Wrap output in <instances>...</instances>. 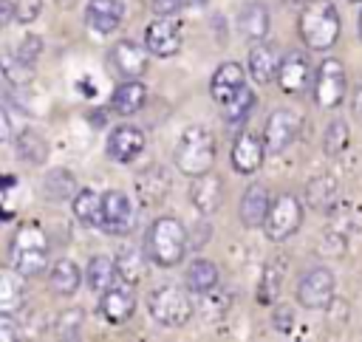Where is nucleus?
<instances>
[{
  "mask_svg": "<svg viewBox=\"0 0 362 342\" xmlns=\"http://www.w3.org/2000/svg\"><path fill=\"white\" fill-rule=\"evenodd\" d=\"M144 249H147L150 260L158 269L181 266V260L187 257V249H189V232L184 229L181 220H175L170 215L167 218H158V220H153V226L147 232Z\"/></svg>",
  "mask_w": 362,
  "mask_h": 342,
  "instance_id": "nucleus-1",
  "label": "nucleus"
},
{
  "mask_svg": "<svg viewBox=\"0 0 362 342\" xmlns=\"http://www.w3.org/2000/svg\"><path fill=\"white\" fill-rule=\"evenodd\" d=\"M173 161L181 170V175H189V178L209 172L215 164V136L204 124H189L175 141Z\"/></svg>",
  "mask_w": 362,
  "mask_h": 342,
  "instance_id": "nucleus-2",
  "label": "nucleus"
},
{
  "mask_svg": "<svg viewBox=\"0 0 362 342\" xmlns=\"http://www.w3.org/2000/svg\"><path fill=\"white\" fill-rule=\"evenodd\" d=\"M300 37L311 51H328L339 40V11L331 0H308L300 11Z\"/></svg>",
  "mask_w": 362,
  "mask_h": 342,
  "instance_id": "nucleus-3",
  "label": "nucleus"
},
{
  "mask_svg": "<svg viewBox=\"0 0 362 342\" xmlns=\"http://www.w3.org/2000/svg\"><path fill=\"white\" fill-rule=\"evenodd\" d=\"M8 257L23 277H40L48 266V235L42 232V226L23 223L11 237Z\"/></svg>",
  "mask_w": 362,
  "mask_h": 342,
  "instance_id": "nucleus-4",
  "label": "nucleus"
},
{
  "mask_svg": "<svg viewBox=\"0 0 362 342\" xmlns=\"http://www.w3.org/2000/svg\"><path fill=\"white\" fill-rule=\"evenodd\" d=\"M147 311L158 325L167 328H181L189 322L192 317V300H189V288L178 285V283H164L158 288H153L147 294Z\"/></svg>",
  "mask_w": 362,
  "mask_h": 342,
  "instance_id": "nucleus-5",
  "label": "nucleus"
},
{
  "mask_svg": "<svg viewBox=\"0 0 362 342\" xmlns=\"http://www.w3.org/2000/svg\"><path fill=\"white\" fill-rule=\"evenodd\" d=\"M300 220H303V204L297 195L291 192H283L272 201L269 206V215L263 220V232L269 240L274 243H283L286 237H291L297 229H300Z\"/></svg>",
  "mask_w": 362,
  "mask_h": 342,
  "instance_id": "nucleus-6",
  "label": "nucleus"
},
{
  "mask_svg": "<svg viewBox=\"0 0 362 342\" xmlns=\"http://www.w3.org/2000/svg\"><path fill=\"white\" fill-rule=\"evenodd\" d=\"M345 93H348V76H345L342 62L334 57L322 59L317 68V76H314V102L320 107L331 110V107H339Z\"/></svg>",
  "mask_w": 362,
  "mask_h": 342,
  "instance_id": "nucleus-7",
  "label": "nucleus"
},
{
  "mask_svg": "<svg viewBox=\"0 0 362 342\" xmlns=\"http://www.w3.org/2000/svg\"><path fill=\"white\" fill-rule=\"evenodd\" d=\"M150 57L153 54H150V48L144 42H136V40L124 37V40L113 42V48L107 54V62L122 79H141L147 65H150Z\"/></svg>",
  "mask_w": 362,
  "mask_h": 342,
  "instance_id": "nucleus-8",
  "label": "nucleus"
},
{
  "mask_svg": "<svg viewBox=\"0 0 362 342\" xmlns=\"http://www.w3.org/2000/svg\"><path fill=\"white\" fill-rule=\"evenodd\" d=\"M334 300V274L325 266H317L311 271H305L297 283V302L308 311H320L328 308Z\"/></svg>",
  "mask_w": 362,
  "mask_h": 342,
  "instance_id": "nucleus-9",
  "label": "nucleus"
},
{
  "mask_svg": "<svg viewBox=\"0 0 362 342\" xmlns=\"http://www.w3.org/2000/svg\"><path fill=\"white\" fill-rule=\"evenodd\" d=\"M136 223L133 201L122 189H107L102 195V232L107 235H127Z\"/></svg>",
  "mask_w": 362,
  "mask_h": 342,
  "instance_id": "nucleus-10",
  "label": "nucleus"
},
{
  "mask_svg": "<svg viewBox=\"0 0 362 342\" xmlns=\"http://www.w3.org/2000/svg\"><path fill=\"white\" fill-rule=\"evenodd\" d=\"M297 133H300V116L294 110H286V107L272 110L263 127L266 153H283L297 138Z\"/></svg>",
  "mask_w": 362,
  "mask_h": 342,
  "instance_id": "nucleus-11",
  "label": "nucleus"
},
{
  "mask_svg": "<svg viewBox=\"0 0 362 342\" xmlns=\"http://www.w3.org/2000/svg\"><path fill=\"white\" fill-rule=\"evenodd\" d=\"M99 311H102V317L110 325H124L136 314V291H133V283H124L119 277L107 291H102Z\"/></svg>",
  "mask_w": 362,
  "mask_h": 342,
  "instance_id": "nucleus-12",
  "label": "nucleus"
},
{
  "mask_svg": "<svg viewBox=\"0 0 362 342\" xmlns=\"http://www.w3.org/2000/svg\"><path fill=\"white\" fill-rule=\"evenodd\" d=\"M144 45L153 57H175L181 51V28L173 17H158L144 28Z\"/></svg>",
  "mask_w": 362,
  "mask_h": 342,
  "instance_id": "nucleus-13",
  "label": "nucleus"
},
{
  "mask_svg": "<svg viewBox=\"0 0 362 342\" xmlns=\"http://www.w3.org/2000/svg\"><path fill=\"white\" fill-rule=\"evenodd\" d=\"M144 130L136 124H119L110 130L107 136V155L119 164H130L139 158V153L144 150Z\"/></svg>",
  "mask_w": 362,
  "mask_h": 342,
  "instance_id": "nucleus-14",
  "label": "nucleus"
},
{
  "mask_svg": "<svg viewBox=\"0 0 362 342\" xmlns=\"http://www.w3.org/2000/svg\"><path fill=\"white\" fill-rule=\"evenodd\" d=\"M280 48L274 42H266V40H257L249 51V76L257 82V85H272L277 82V71H280Z\"/></svg>",
  "mask_w": 362,
  "mask_h": 342,
  "instance_id": "nucleus-15",
  "label": "nucleus"
},
{
  "mask_svg": "<svg viewBox=\"0 0 362 342\" xmlns=\"http://www.w3.org/2000/svg\"><path fill=\"white\" fill-rule=\"evenodd\" d=\"M311 82V59L303 51H288L277 71V85L283 93H303Z\"/></svg>",
  "mask_w": 362,
  "mask_h": 342,
  "instance_id": "nucleus-16",
  "label": "nucleus"
},
{
  "mask_svg": "<svg viewBox=\"0 0 362 342\" xmlns=\"http://www.w3.org/2000/svg\"><path fill=\"white\" fill-rule=\"evenodd\" d=\"M189 201L201 215H212L223 204V178L215 175L212 170L204 175H195L189 184Z\"/></svg>",
  "mask_w": 362,
  "mask_h": 342,
  "instance_id": "nucleus-17",
  "label": "nucleus"
},
{
  "mask_svg": "<svg viewBox=\"0 0 362 342\" xmlns=\"http://www.w3.org/2000/svg\"><path fill=\"white\" fill-rule=\"evenodd\" d=\"M263 155H266V144L252 130H240L235 144H232V167L240 175H252V172L260 170Z\"/></svg>",
  "mask_w": 362,
  "mask_h": 342,
  "instance_id": "nucleus-18",
  "label": "nucleus"
},
{
  "mask_svg": "<svg viewBox=\"0 0 362 342\" xmlns=\"http://www.w3.org/2000/svg\"><path fill=\"white\" fill-rule=\"evenodd\" d=\"M124 20V3L122 0H88L85 6V23L96 34H113Z\"/></svg>",
  "mask_w": 362,
  "mask_h": 342,
  "instance_id": "nucleus-19",
  "label": "nucleus"
},
{
  "mask_svg": "<svg viewBox=\"0 0 362 342\" xmlns=\"http://www.w3.org/2000/svg\"><path fill=\"white\" fill-rule=\"evenodd\" d=\"M269 206H272V195L263 184H249L243 189V198H240V206H238V215H240V223L246 229H257L263 226L266 215H269Z\"/></svg>",
  "mask_w": 362,
  "mask_h": 342,
  "instance_id": "nucleus-20",
  "label": "nucleus"
},
{
  "mask_svg": "<svg viewBox=\"0 0 362 342\" xmlns=\"http://www.w3.org/2000/svg\"><path fill=\"white\" fill-rule=\"evenodd\" d=\"M243 85H246L243 68H240L238 62H221V65L215 68L212 79H209V93H212V99H215L218 105H223V102H229Z\"/></svg>",
  "mask_w": 362,
  "mask_h": 342,
  "instance_id": "nucleus-21",
  "label": "nucleus"
},
{
  "mask_svg": "<svg viewBox=\"0 0 362 342\" xmlns=\"http://www.w3.org/2000/svg\"><path fill=\"white\" fill-rule=\"evenodd\" d=\"M144 102H147V85L141 79H124L122 85H116L110 96V110L116 116H133L144 107Z\"/></svg>",
  "mask_w": 362,
  "mask_h": 342,
  "instance_id": "nucleus-22",
  "label": "nucleus"
},
{
  "mask_svg": "<svg viewBox=\"0 0 362 342\" xmlns=\"http://www.w3.org/2000/svg\"><path fill=\"white\" fill-rule=\"evenodd\" d=\"M170 192V175L164 167H147L139 178H136V198L144 206H156L167 198Z\"/></svg>",
  "mask_w": 362,
  "mask_h": 342,
  "instance_id": "nucleus-23",
  "label": "nucleus"
},
{
  "mask_svg": "<svg viewBox=\"0 0 362 342\" xmlns=\"http://www.w3.org/2000/svg\"><path fill=\"white\" fill-rule=\"evenodd\" d=\"M25 280L14 266L0 269V314H14L25 302Z\"/></svg>",
  "mask_w": 362,
  "mask_h": 342,
  "instance_id": "nucleus-24",
  "label": "nucleus"
},
{
  "mask_svg": "<svg viewBox=\"0 0 362 342\" xmlns=\"http://www.w3.org/2000/svg\"><path fill=\"white\" fill-rule=\"evenodd\" d=\"M238 31L252 42L266 40V34H269V8L263 3H246L238 14Z\"/></svg>",
  "mask_w": 362,
  "mask_h": 342,
  "instance_id": "nucleus-25",
  "label": "nucleus"
},
{
  "mask_svg": "<svg viewBox=\"0 0 362 342\" xmlns=\"http://www.w3.org/2000/svg\"><path fill=\"white\" fill-rule=\"evenodd\" d=\"M119 280V269H116V257H107V254H93L88 260V269H85V283L90 291H107L113 283Z\"/></svg>",
  "mask_w": 362,
  "mask_h": 342,
  "instance_id": "nucleus-26",
  "label": "nucleus"
},
{
  "mask_svg": "<svg viewBox=\"0 0 362 342\" xmlns=\"http://www.w3.org/2000/svg\"><path fill=\"white\" fill-rule=\"evenodd\" d=\"M147 249H141V246H122L119 249V254H116V269H119V277L124 280V283H139L141 277H144V266H147Z\"/></svg>",
  "mask_w": 362,
  "mask_h": 342,
  "instance_id": "nucleus-27",
  "label": "nucleus"
},
{
  "mask_svg": "<svg viewBox=\"0 0 362 342\" xmlns=\"http://www.w3.org/2000/svg\"><path fill=\"white\" fill-rule=\"evenodd\" d=\"M79 283H82V271H79V266L74 263V260H57L54 266H51V271H48V285H51V291L54 294H62V297H68V294H74L76 288H79Z\"/></svg>",
  "mask_w": 362,
  "mask_h": 342,
  "instance_id": "nucleus-28",
  "label": "nucleus"
},
{
  "mask_svg": "<svg viewBox=\"0 0 362 342\" xmlns=\"http://www.w3.org/2000/svg\"><path fill=\"white\" fill-rule=\"evenodd\" d=\"M0 73L8 85L23 88L34 79V65H28L14 48H0Z\"/></svg>",
  "mask_w": 362,
  "mask_h": 342,
  "instance_id": "nucleus-29",
  "label": "nucleus"
},
{
  "mask_svg": "<svg viewBox=\"0 0 362 342\" xmlns=\"http://www.w3.org/2000/svg\"><path fill=\"white\" fill-rule=\"evenodd\" d=\"M184 285L192 291V294H206L209 288L218 285V266L212 260H192L187 266V274H184Z\"/></svg>",
  "mask_w": 362,
  "mask_h": 342,
  "instance_id": "nucleus-30",
  "label": "nucleus"
},
{
  "mask_svg": "<svg viewBox=\"0 0 362 342\" xmlns=\"http://www.w3.org/2000/svg\"><path fill=\"white\" fill-rule=\"evenodd\" d=\"M71 206H74V215L79 223L102 229V195H96L93 189H79L71 198Z\"/></svg>",
  "mask_w": 362,
  "mask_h": 342,
  "instance_id": "nucleus-31",
  "label": "nucleus"
},
{
  "mask_svg": "<svg viewBox=\"0 0 362 342\" xmlns=\"http://www.w3.org/2000/svg\"><path fill=\"white\" fill-rule=\"evenodd\" d=\"M14 155L31 167H40L45 158H48V144L42 136H37L34 130H23L14 141Z\"/></svg>",
  "mask_w": 362,
  "mask_h": 342,
  "instance_id": "nucleus-32",
  "label": "nucleus"
},
{
  "mask_svg": "<svg viewBox=\"0 0 362 342\" xmlns=\"http://www.w3.org/2000/svg\"><path fill=\"white\" fill-rule=\"evenodd\" d=\"M79 189H76V178H74V172H68V170H51L45 178H42V195L48 198V201H68V198H74Z\"/></svg>",
  "mask_w": 362,
  "mask_h": 342,
  "instance_id": "nucleus-33",
  "label": "nucleus"
},
{
  "mask_svg": "<svg viewBox=\"0 0 362 342\" xmlns=\"http://www.w3.org/2000/svg\"><path fill=\"white\" fill-rule=\"evenodd\" d=\"M221 107H223V110H221V113H223V122H229V124H240V122L252 113V107H255V93H252V88L243 85V88H240L229 102H223Z\"/></svg>",
  "mask_w": 362,
  "mask_h": 342,
  "instance_id": "nucleus-34",
  "label": "nucleus"
},
{
  "mask_svg": "<svg viewBox=\"0 0 362 342\" xmlns=\"http://www.w3.org/2000/svg\"><path fill=\"white\" fill-rule=\"evenodd\" d=\"M82 325H85V311L82 308H65V311H59V317L54 322V334H57V339H79Z\"/></svg>",
  "mask_w": 362,
  "mask_h": 342,
  "instance_id": "nucleus-35",
  "label": "nucleus"
},
{
  "mask_svg": "<svg viewBox=\"0 0 362 342\" xmlns=\"http://www.w3.org/2000/svg\"><path fill=\"white\" fill-rule=\"evenodd\" d=\"M334 195H337V184H334L328 175L314 178V181L308 184V189H305V201H308L314 209H328V204L334 201Z\"/></svg>",
  "mask_w": 362,
  "mask_h": 342,
  "instance_id": "nucleus-36",
  "label": "nucleus"
},
{
  "mask_svg": "<svg viewBox=\"0 0 362 342\" xmlns=\"http://www.w3.org/2000/svg\"><path fill=\"white\" fill-rule=\"evenodd\" d=\"M283 274L286 269L280 266V260H272L266 269H263V280H260V302H272L277 294H280V285H283Z\"/></svg>",
  "mask_w": 362,
  "mask_h": 342,
  "instance_id": "nucleus-37",
  "label": "nucleus"
},
{
  "mask_svg": "<svg viewBox=\"0 0 362 342\" xmlns=\"http://www.w3.org/2000/svg\"><path fill=\"white\" fill-rule=\"evenodd\" d=\"M345 144H348V130H345V122H331L328 127H325V153L328 155H339L342 150H345Z\"/></svg>",
  "mask_w": 362,
  "mask_h": 342,
  "instance_id": "nucleus-38",
  "label": "nucleus"
},
{
  "mask_svg": "<svg viewBox=\"0 0 362 342\" xmlns=\"http://www.w3.org/2000/svg\"><path fill=\"white\" fill-rule=\"evenodd\" d=\"M17 54H20L28 65H34V62L40 59V54H42V40H40V37H34V34H31V37H25V40H23V45L17 48Z\"/></svg>",
  "mask_w": 362,
  "mask_h": 342,
  "instance_id": "nucleus-39",
  "label": "nucleus"
},
{
  "mask_svg": "<svg viewBox=\"0 0 362 342\" xmlns=\"http://www.w3.org/2000/svg\"><path fill=\"white\" fill-rule=\"evenodd\" d=\"M42 11V0H17V23H34Z\"/></svg>",
  "mask_w": 362,
  "mask_h": 342,
  "instance_id": "nucleus-40",
  "label": "nucleus"
},
{
  "mask_svg": "<svg viewBox=\"0 0 362 342\" xmlns=\"http://www.w3.org/2000/svg\"><path fill=\"white\" fill-rule=\"evenodd\" d=\"M23 334H20V325L11 314H0V342H20Z\"/></svg>",
  "mask_w": 362,
  "mask_h": 342,
  "instance_id": "nucleus-41",
  "label": "nucleus"
},
{
  "mask_svg": "<svg viewBox=\"0 0 362 342\" xmlns=\"http://www.w3.org/2000/svg\"><path fill=\"white\" fill-rule=\"evenodd\" d=\"M181 6H187V0H150L153 14L158 17H173L175 11H181Z\"/></svg>",
  "mask_w": 362,
  "mask_h": 342,
  "instance_id": "nucleus-42",
  "label": "nucleus"
},
{
  "mask_svg": "<svg viewBox=\"0 0 362 342\" xmlns=\"http://www.w3.org/2000/svg\"><path fill=\"white\" fill-rule=\"evenodd\" d=\"M11 136H14V124H11V116H8V110L0 105V144H6Z\"/></svg>",
  "mask_w": 362,
  "mask_h": 342,
  "instance_id": "nucleus-43",
  "label": "nucleus"
},
{
  "mask_svg": "<svg viewBox=\"0 0 362 342\" xmlns=\"http://www.w3.org/2000/svg\"><path fill=\"white\" fill-rule=\"evenodd\" d=\"M11 20H17V3L0 0V28H6Z\"/></svg>",
  "mask_w": 362,
  "mask_h": 342,
  "instance_id": "nucleus-44",
  "label": "nucleus"
},
{
  "mask_svg": "<svg viewBox=\"0 0 362 342\" xmlns=\"http://www.w3.org/2000/svg\"><path fill=\"white\" fill-rule=\"evenodd\" d=\"M288 325H291V311H288V308H277V311H274V328L286 334Z\"/></svg>",
  "mask_w": 362,
  "mask_h": 342,
  "instance_id": "nucleus-45",
  "label": "nucleus"
},
{
  "mask_svg": "<svg viewBox=\"0 0 362 342\" xmlns=\"http://www.w3.org/2000/svg\"><path fill=\"white\" fill-rule=\"evenodd\" d=\"M354 113H356V119L362 122V82L354 88Z\"/></svg>",
  "mask_w": 362,
  "mask_h": 342,
  "instance_id": "nucleus-46",
  "label": "nucleus"
},
{
  "mask_svg": "<svg viewBox=\"0 0 362 342\" xmlns=\"http://www.w3.org/2000/svg\"><path fill=\"white\" fill-rule=\"evenodd\" d=\"M74 3H76V0H57V6H59V8H71Z\"/></svg>",
  "mask_w": 362,
  "mask_h": 342,
  "instance_id": "nucleus-47",
  "label": "nucleus"
},
{
  "mask_svg": "<svg viewBox=\"0 0 362 342\" xmlns=\"http://www.w3.org/2000/svg\"><path fill=\"white\" fill-rule=\"evenodd\" d=\"M206 0H187V6H204Z\"/></svg>",
  "mask_w": 362,
  "mask_h": 342,
  "instance_id": "nucleus-48",
  "label": "nucleus"
},
{
  "mask_svg": "<svg viewBox=\"0 0 362 342\" xmlns=\"http://www.w3.org/2000/svg\"><path fill=\"white\" fill-rule=\"evenodd\" d=\"M359 37H362V11H359Z\"/></svg>",
  "mask_w": 362,
  "mask_h": 342,
  "instance_id": "nucleus-49",
  "label": "nucleus"
},
{
  "mask_svg": "<svg viewBox=\"0 0 362 342\" xmlns=\"http://www.w3.org/2000/svg\"><path fill=\"white\" fill-rule=\"evenodd\" d=\"M294 3H300V6H305V3H308V0H294Z\"/></svg>",
  "mask_w": 362,
  "mask_h": 342,
  "instance_id": "nucleus-50",
  "label": "nucleus"
},
{
  "mask_svg": "<svg viewBox=\"0 0 362 342\" xmlns=\"http://www.w3.org/2000/svg\"><path fill=\"white\" fill-rule=\"evenodd\" d=\"M351 3H362V0H351Z\"/></svg>",
  "mask_w": 362,
  "mask_h": 342,
  "instance_id": "nucleus-51",
  "label": "nucleus"
}]
</instances>
